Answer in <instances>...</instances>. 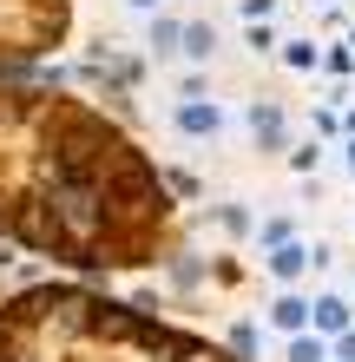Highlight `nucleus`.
<instances>
[{
    "label": "nucleus",
    "mask_w": 355,
    "mask_h": 362,
    "mask_svg": "<svg viewBox=\"0 0 355 362\" xmlns=\"http://www.w3.org/2000/svg\"><path fill=\"white\" fill-rule=\"evenodd\" d=\"M243 119H250V139H257L263 152H283V132H289V119H283V105H277V99H257Z\"/></svg>",
    "instance_id": "0eeeda50"
},
{
    "label": "nucleus",
    "mask_w": 355,
    "mask_h": 362,
    "mask_svg": "<svg viewBox=\"0 0 355 362\" xmlns=\"http://www.w3.org/2000/svg\"><path fill=\"white\" fill-rule=\"evenodd\" d=\"M217 224L231 230V238H243V230H250V211L243 204H217Z\"/></svg>",
    "instance_id": "2eb2a0df"
},
{
    "label": "nucleus",
    "mask_w": 355,
    "mask_h": 362,
    "mask_svg": "<svg viewBox=\"0 0 355 362\" xmlns=\"http://www.w3.org/2000/svg\"><path fill=\"white\" fill-rule=\"evenodd\" d=\"M178 53H184V59H211V53H217V27H211V20H191Z\"/></svg>",
    "instance_id": "9d476101"
},
{
    "label": "nucleus",
    "mask_w": 355,
    "mask_h": 362,
    "mask_svg": "<svg viewBox=\"0 0 355 362\" xmlns=\"http://www.w3.org/2000/svg\"><path fill=\"white\" fill-rule=\"evenodd\" d=\"M349 172H355V139H349Z\"/></svg>",
    "instance_id": "aec40b11"
},
{
    "label": "nucleus",
    "mask_w": 355,
    "mask_h": 362,
    "mask_svg": "<svg viewBox=\"0 0 355 362\" xmlns=\"http://www.w3.org/2000/svg\"><path fill=\"white\" fill-rule=\"evenodd\" d=\"M329 264V244H283V250H270L263 257V270L277 276V290H296L309 270H323Z\"/></svg>",
    "instance_id": "20e7f679"
},
{
    "label": "nucleus",
    "mask_w": 355,
    "mask_h": 362,
    "mask_svg": "<svg viewBox=\"0 0 355 362\" xmlns=\"http://www.w3.org/2000/svg\"><path fill=\"white\" fill-rule=\"evenodd\" d=\"M0 244L79 276H125L178 257V191L158 158L92 99L0 86Z\"/></svg>",
    "instance_id": "f257e3e1"
},
{
    "label": "nucleus",
    "mask_w": 355,
    "mask_h": 362,
    "mask_svg": "<svg viewBox=\"0 0 355 362\" xmlns=\"http://www.w3.org/2000/svg\"><path fill=\"white\" fill-rule=\"evenodd\" d=\"M309 310H316V303H309L303 290H277L263 316H270V329H277V336H309V329H316V316H309Z\"/></svg>",
    "instance_id": "39448f33"
},
{
    "label": "nucleus",
    "mask_w": 355,
    "mask_h": 362,
    "mask_svg": "<svg viewBox=\"0 0 355 362\" xmlns=\"http://www.w3.org/2000/svg\"><path fill=\"white\" fill-rule=\"evenodd\" d=\"M0 362H243V356L99 284L47 276L0 303Z\"/></svg>",
    "instance_id": "f03ea898"
},
{
    "label": "nucleus",
    "mask_w": 355,
    "mask_h": 362,
    "mask_svg": "<svg viewBox=\"0 0 355 362\" xmlns=\"http://www.w3.org/2000/svg\"><path fill=\"white\" fill-rule=\"evenodd\" d=\"M329 349H336V362H355V329H349V336H336Z\"/></svg>",
    "instance_id": "a211bd4d"
},
{
    "label": "nucleus",
    "mask_w": 355,
    "mask_h": 362,
    "mask_svg": "<svg viewBox=\"0 0 355 362\" xmlns=\"http://www.w3.org/2000/svg\"><path fill=\"white\" fill-rule=\"evenodd\" d=\"M309 303H316V310H309V316H316V336H349L355 329V303H349V296H309Z\"/></svg>",
    "instance_id": "6e6552de"
},
{
    "label": "nucleus",
    "mask_w": 355,
    "mask_h": 362,
    "mask_svg": "<svg viewBox=\"0 0 355 362\" xmlns=\"http://www.w3.org/2000/svg\"><path fill=\"white\" fill-rule=\"evenodd\" d=\"M172 125H178L184 139H217V132H224V105H217V99H204V93H198V99H178Z\"/></svg>",
    "instance_id": "423d86ee"
},
{
    "label": "nucleus",
    "mask_w": 355,
    "mask_h": 362,
    "mask_svg": "<svg viewBox=\"0 0 355 362\" xmlns=\"http://www.w3.org/2000/svg\"><path fill=\"white\" fill-rule=\"evenodd\" d=\"M283 244H296V224H289V218H263L257 224V250L270 257V250H283Z\"/></svg>",
    "instance_id": "f8f14e48"
},
{
    "label": "nucleus",
    "mask_w": 355,
    "mask_h": 362,
    "mask_svg": "<svg viewBox=\"0 0 355 362\" xmlns=\"http://www.w3.org/2000/svg\"><path fill=\"white\" fill-rule=\"evenodd\" d=\"M125 7H138V13H158V0H125Z\"/></svg>",
    "instance_id": "6ab92c4d"
},
{
    "label": "nucleus",
    "mask_w": 355,
    "mask_h": 362,
    "mask_svg": "<svg viewBox=\"0 0 355 362\" xmlns=\"http://www.w3.org/2000/svg\"><path fill=\"white\" fill-rule=\"evenodd\" d=\"M73 0H0V86L40 73V59L66 47Z\"/></svg>",
    "instance_id": "7ed1b4c3"
},
{
    "label": "nucleus",
    "mask_w": 355,
    "mask_h": 362,
    "mask_svg": "<svg viewBox=\"0 0 355 362\" xmlns=\"http://www.w3.org/2000/svg\"><path fill=\"white\" fill-rule=\"evenodd\" d=\"M283 362H336V349H329V336L309 329V336H289L283 343Z\"/></svg>",
    "instance_id": "1a4fd4ad"
},
{
    "label": "nucleus",
    "mask_w": 355,
    "mask_h": 362,
    "mask_svg": "<svg viewBox=\"0 0 355 362\" xmlns=\"http://www.w3.org/2000/svg\"><path fill=\"white\" fill-rule=\"evenodd\" d=\"M283 59H289L296 73H316V66H323V53L309 47V40H283Z\"/></svg>",
    "instance_id": "4468645a"
},
{
    "label": "nucleus",
    "mask_w": 355,
    "mask_h": 362,
    "mask_svg": "<svg viewBox=\"0 0 355 362\" xmlns=\"http://www.w3.org/2000/svg\"><path fill=\"white\" fill-rule=\"evenodd\" d=\"M184 47V20H172V13H158L152 20V53L164 59V53H178Z\"/></svg>",
    "instance_id": "9b49d317"
},
{
    "label": "nucleus",
    "mask_w": 355,
    "mask_h": 362,
    "mask_svg": "<svg viewBox=\"0 0 355 362\" xmlns=\"http://www.w3.org/2000/svg\"><path fill=\"white\" fill-rule=\"evenodd\" d=\"M316 158H323L316 145H296V152H289V165H296V172H316Z\"/></svg>",
    "instance_id": "f3484780"
},
{
    "label": "nucleus",
    "mask_w": 355,
    "mask_h": 362,
    "mask_svg": "<svg viewBox=\"0 0 355 362\" xmlns=\"http://www.w3.org/2000/svg\"><path fill=\"white\" fill-rule=\"evenodd\" d=\"M323 66H329V73H355V53L336 47V53H323Z\"/></svg>",
    "instance_id": "dca6fc26"
},
{
    "label": "nucleus",
    "mask_w": 355,
    "mask_h": 362,
    "mask_svg": "<svg viewBox=\"0 0 355 362\" xmlns=\"http://www.w3.org/2000/svg\"><path fill=\"white\" fill-rule=\"evenodd\" d=\"M224 349L243 356V362H257V323H231V329H224Z\"/></svg>",
    "instance_id": "ddd939ff"
}]
</instances>
